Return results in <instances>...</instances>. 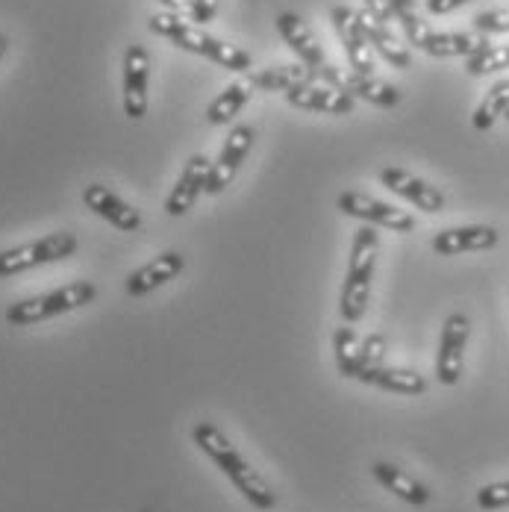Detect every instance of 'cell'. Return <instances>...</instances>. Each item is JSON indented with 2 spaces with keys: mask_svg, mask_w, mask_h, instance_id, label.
<instances>
[{
  "mask_svg": "<svg viewBox=\"0 0 509 512\" xmlns=\"http://www.w3.org/2000/svg\"><path fill=\"white\" fill-rule=\"evenodd\" d=\"M192 442L242 492V498L251 507H256V510H274L277 507V492L268 486V480L256 471L254 465L242 457V451L224 436L221 427H215L212 421H198L192 427Z\"/></svg>",
  "mask_w": 509,
  "mask_h": 512,
  "instance_id": "6da1fadb",
  "label": "cell"
},
{
  "mask_svg": "<svg viewBox=\"0 0 509 512\" xmlns=\"http://www.w3.org/2000/svg\"><path fill=\"white\" fill-rule=\"evenodd\" d=\"M148 27H151V33L162 36V39H168V42H171V45H177L180 51L198 53V56H204V59L218 62V65H221V68H227V71L248 74V71L254 68L251 53L242 51V48H236V45L221 42L218 36L206 33L204 27H198V24H192V21L180 18V15L159 12V15H153L151 21H148Z\"/></svg>",
  "mask_w": 509,
  "mask_h": 512,
  "instance_id": "7a4b0ae2",
  "label": "cell"
},
{
  "mask_svg": "<svg viewBox=\"0 0 509 512\" xmlns=\"http://www.w3.org/2000/svg\"><path fill=\"white\" fill-rule=\"evenodd\" d=\"M377 248H380L377 227H371V224L359 227L354 233V242H351V259H348V271H345V283H342V295H339V312H342L345 324H359L368 309Z\"/></svg>",
  "mask_w": 509,
  "mask_h": 512,
  "instance_id": "3957f363",
  "label": "cell"
},
{
  "mask_svg": "<svg viewBox=\"0 0 509 512\" xmlns=\"http://www.w3.org/2000/svg\"><path fill=\"white\" fill-rule=\"evenodd\" d=\"M95 298H98V286L95 283L74 280V283H68L62 289H53V292H45V295L24 298V301L12 304V307L6 309V321L12 327H33V324H42L48 318H56V315L89 307Z\"/></svg>",
  "mask_w": 509,
  "mask_h": 512,
  "instance_id": "277c9868",
  "label": "cell"
},
{
  "mask_svg": "<svg viewBox=\"0 0 509 512\" xmlns=\"http://www.w3.org/2000/svg\"><path fill=\"white\" fill-rule=\"evenodd\" d=\"M74 254H77V236L65 233V230L51 233L45 239H36V242H27V245H18V248H6V251H0V280L24 274L30 268L62 262Z\"/></svg>",
  "mask_w": 509,
  "mask_h": 512,
  "instance_id": "5b68a950",
  "label": "cell"
},
{
  "mask_svg": "<svg viewBox=\"0 0 509 512\" xmlns=\"http://www.w3.org/2000/svg\"><path fill=\"white\" fill-rule=\"evenodd\" d=\"M315 74H318V83L333 86V89L351 95L354 101L374 103L380 109H392L404 101L398 86H392L374 74H359L354 68H333V65H321V68H315Z\"/></svg>",
  "mask_w": 509,
  "mask_h": 512,
  "instance_id": "8992f818",
  "label": "cell"
},
{
  "mask_svg": "<svg viewBox=\"0 0 509 512\" xmlns=\"http://www.w3.org/2000/svg\"><path fill=\"white\" fill-rule=\"evenodd\" d=\"M121 101L130 121H142L148 115V83H151V53L142 45H130L121 65Z\"/></svg>",
  "mask_w": 509,
  "mask_h": 512,
  "instance_id": "52a82bcc",
  "label": "cell"
},
{
  "mask_svg": "<svg viewBox=\"0 0 509 512\" xmlns=\"http://www.w3.org/2000/svg\"><path fill=\"white\" fill-rule=\"evenodd\" d=\"M336 204L342 209V215L365 221L371 227H386L392 233H412L415 230V218L409 212L386 204V201H377L365 192H342Z\"/></svg>",
  "mask_w": 509,
  "mask_h": 512,
  "instance_id": "ba28073f",
  "label": "cell"
},
{
  "mask_svg": "<svg viewBox=\"0 0 509 512\" xmlns=\"http://www.w3.org/2000/svg\"><path fill=\"white\" fill-rule=\"evenodd\" d=\"M471 336V321L462 312H451L445 318L442 336H439V354H436V380L442 386H457L465 365V345Z\"/></svg>",
  "mask_w": 509,
  "mask_h": 512,
  "instance_id": "9c48e42d",
  "label": "cell"
},
{
  "mask_svg": "<svg viewBox=\"0 0 509 512\" xmlns=\"http://www.w3.org/2000/svg\"><path fill=\"white\" fill-rule=\"evenodd\" d=\"M254 142H256V130L251 127V124H239V127H233V130H230V136H227V142H224L221 154H218V159L209 165V177H206L204 195H221V192L233 183V177L239 174V168H242L245 156L251 154Z\"/></svg>",
  "mask_w": 509,
  "mask_h": 512,
  "instance_id": "30bf717a",
  "label": "cell"
},
{
  "mask_svg": "<svg viewBox=\"0 0 509 512\" xmlns=\"http://www.w3.org/2000/svg\"><path fill=\"white\" fill-rule=\"evenodd\" d=\"M380 186H386L389 192H395L398 198H404L427 215H439L445 209V195L436 186H430L427 180L415 177L407 168H398V165L380 168Z\"/></svg>",
  "mask_w": 509,
  "mask_h": 512,
  "instance_id": "8fae6325",
  "label": "cell"
},
{
  "mask_svg": "<svg viewBox=\"0 0 509 512\" xmlns=\"http://www.w3.org/2000/svg\"><path fill=\"white\" fill-rule=\"evenodd\" d=\"M330 21H333V30L342 42V51L348 56V65L359 71V74H374V51L359 27L357 9L351 6H333L330 12Z\"/></svg>",
  "mask_w": 509,
  "mask_h": 512,
  "instance_id": "7c38bea8",
  "label": "cell"
},
{
  "mask_svg": "<svg viewBox=\"0 0 509 512\" xmlns=\"http://www.w3.org/2000/svg\"><path fill=\"white\" fill-rule=\"evenodd\" d=\"M183 271H186V256L180 254V251H162L159 256H153L151 262L139 265V268L127 277V283H124V286H127V295L145 298V295L156 292L159 286L177 280Z\"/></svg>",
  "mask_w": 509,
  "mask_h": 512,
  "instance_id": "4fadbf2b",
  "label": "cell"
},
{
  "mask_svg": "<svg viewBox=\"0 0 509 512\" xmlns=\"http://www.w3.org/2000/svg\"><path fill=\"white\" fill-rule=\"evenodd\" d=\"M209 165H212V162H209L204 154H195L186 162V168L180 171L174 189H171L168 198H165V212H168L171 218H183L192 206L198 204V198L204 195L206 189Z\"/></svg>",
  "mask_w": 509,
  "mask_h": 512,
  "instance_id": "5bb4252c",
  "label": "cell"
},
{
  "mask_svg": "<svg viewBox=\"0 0 509 512\" xmlns=\"http://www.w3.org/2000/svg\"><path fill=\"white\" fill-rule=\"evenodd\" d=\"M501 242V233L489 224H465V227H451L433 236V251L439 256H459L471 251H492Z\"/></svg>",
  "mask_w": 509,
  "mask_h": 512,
  "instance_id": "9a60e30c",
  "label": "cell"
},
{
  "mask_svg": "<svg viewBox=\"0 0 509 512\" xmlns=\"http://www.w3.org/2000/svg\"><path fill=\"white\" fill-rule=\"evenodd\" d=\"M83 204H86V209H92L98 218H103L106 224H112V227H118V230H124V233H133V230L142 227L139 209H133L127 201H121V198H118L112 189H106L103 183H92V186L83 189Z\"/></svg>",
  "mask_w": 509,
  "mask_h": 512,
  "instance_id": "2e32d148",
  "label": "cell"
},
{
  "mask_svg": "<svg viewBox=\"0 0 509 512\" xmlns=\"http://www.w3.org/2000/svg\"><path fill=\"white\" fill-rule=\"evenodd\" d=\"M277 33H280V39L289 45V51L301 59V65H306V68H321V65H327V59H324V51H321L315 33L309 30V24H306L298 12H280V15H277Z\"/></svg>",
  "mask_w": 509,
  "mask_h": 512,
  "instance_id": "e0dca14e",
  "label": "cell"
},
{
  "mask_svg": "<svg viewBox=\"0 0 509 512\" xmlns=\"http://www.w3.org/2000/svg\"><path fill=\"white\" fill-rule=\"evenodd\" d=\"M286 101L304 112H321V115H348L354 112L357 101L333 86H324V83H312V86H301V89H292L286 95Z\"/></svg>",
  "mask_w": 509,
  "mask_h": 512,
  "instance_id": "ac0fdd59",
  "label": "cell"
},
{
  "mask_svg": "<svg viewBox=\"0 0 509 512\" xmlns=\"http://www.w3.org/2000/svg\"><path fill=\"white\" fill-rule=\"evenodd\" d=\"M371 474H374V480H377L386 492H392L395 498L407 501L409 507H424V504H430V498H433V492H430L421 480H415L412 474H407L404 468H398L395 462H374V465H371Z\"/></svg>",
  "mask_w": 509,
  "mask_h": 512,
  "instance_id": "d6986e66",
  "label": "cell"
},
{
  "mask_svg": "<svg viewBox=\"0 0 509 512\" xmlns=\"http://www.w3.org/2000/svg\"><path fill=\"white\" fill-rule=\"evenodd\" d=\"M357 18L362 33H365V39H368V45H371V51L380 53L392 68H409V65H412V56H409L407 48L398 42V36L392 33L389 24L377 21V18H374L371 12H365V9H359Z\"/></svg>",
  "mask_w": 509,
  "mask_h": 512,
  "instance_id": "ffe728a7",
  "label": "cell"
},
{
  "mask_svg": "<svg viewBox=\"0 0 509 512\" xmlns=\"http://www.w3.org/2000/svg\"><path fill=\"white\" fill-rule=\"evenodd\" d=\"M489 45H492L489 36H483L477 30H468V33H436L433 30L421 51L436 56V59H454V56H465L468 59L474 53L486 51Z\"/></svg>",
  "mask_w": 509,
  "mask_h": 512,
  "instance_id": "44dd1931",
  "label": "cell"
},
{
  "mask_svg": "<svg viewBox=\"0 0 509 512\" xmlns=\"http://www.w3.org/2000/svg\"><path fill=\"white\" fill-rule=\"evenodd\" d=\"M312 83H318V74H315V68H306V65H271L254 77L256 89L283 92V95H289L292 89H301V86H312Z\"/></svg>",
  "mask_w": 509,
  "mask_h": 512,
  "instance_id": "7402d4cb",
  "label": "cell"
},
{
  "mask_svg": "<svg viewBox=\"0 0 509 512\" xmlns=\"http://www.w3.org/2000/svg\"><path fill=\"white\" fill-rule=\"evenodd\" d=\"M359 383L365 386H377L383 392H392V395H407V398H415V395H424L427 392V380L424 374H415L409 368H374L368 371Z\"/></svg>",
  "mask_w": 509,
  "mask_h": 512,
  "instance_id": "603a6c76",
  "label": "cell"
},
{
  "mask_svg": "<svg viewBox=\"0 0 509 512\" xmlns=\"http://www.w3.org/2000/svg\"><path fill=\"white\" fill-rule=\"evenodd\" d=\"M254 77H248V80H236V83H230L215 101L206 106V121L212 124V127H224V124H230L242 109H245V103L254 98Z\"/></svg>",
  "mask_w": 509,
  "mask_h": 512,
  "instance_id": "cb8c5ba5",
  "label": "cell"
},
{
  "mask_svg": "<svg viewBox=\"0 0 509 512\" xmlns=\"http://www.w3.org/2000/svg\"><path fill=\"white\" fill-rule=\"evenodd\" d=\"M383 362H386V336H383V333H371V336L359 339L357 357L351 359V365L342 371V377H348V380H362L368 371L383 368Z\"/></svg>",
  "mask_w": 509,
  "mask_h": 512,
  "instance_id": "d4e9b609",
  "label": "cell"
},
{
  "mask_svg": "<svg viewBox=\"0 0 509 512\" xmlns=\"http://www.w3.org/2000/svg\"><path fill=\"white\" fill-rule=\"evenodd\" d=\"M509 109V80H501V83H495L489 92H486V98L480 101V106L474 109V115H471V127L474 130H480V133H486V130H492L495 124H498V118H504Z\"/></svg>",
  "mask_w": 509,
  "mask_h": 512,
  "instance_id": "484cf974",
  "label": "cell"
},
{
  "mask_svg": "<svg viewBox=\"0 0 509 512\" xmlns=\"http://www.w3.org/2000/svg\"><path fill=\"white\" fill-rule=\"evenodd\" d=\"M389 6H392V18L401 24V30L407 33V42L412 48H424V42H427V36L433 33L430 27H427V21H421V12H418V3L415 0H389Z\"/></svg>",
  "mask_w": 509,
  "mask_h": 512,
  "instance_id": "4316f807",
  "label": "cell"
},
{
  "mask_svg": "<svg viewBox=\"0 0 509 512\" xmlns=\"http://www.w3.org/2000/svg\"><path fill=\"white\" fill-rule=\"evenodd\" d=\"M504 68H509V45H489L486 51L465 59V71L471 77H483L492 71H504Z\"/></svg>",
  "mask_w": 509,
  "mask_h": 512,
  "instance_id": "83f0119b",
  "label": "cell"
},
{
  "mask_svg": "<svg viewBox=\"0 0 509 512\" xmlns=\"http://www.w3.org/2000/svg\"><path fill=\"white\" fill-rule=\"evenodd\" d=\"M357 348H359L357 330H354L351 324L336 327V333H333V354H336V368H339V374L351 365V359L357 357Z\"/></svg>",
  "mask_w": 509,
  "mask_h": 512,
  "instance_id": "f1b7e54d",
  "label": "cell"
},
{
  "mask_svg": "<svg viewBox=\"0 0 509 512\" xmlns=\"http://www.w3.org/2000/svg\"><path fill=\"white\" fill-rule=\"evenodd\" d=\"M477 507L480 510H507L509 507V480L489 483L477 492Z\"/></svg>",
  "mask_w": 509,
  "mask_h": 512,
  "instance_id": "f546056e",
  "label": "cell"
},
{
  "mask_svg": "<svg viewBox=\"0 0 509 512\" xmlns=\"http://www.w3.org/2000/svg\"><path fill=\"white\" fill-rule=\"evenodd\" d=\"M474 30L483 36L509 33V9H486L474 18Z\"/></svg>",
  "mask_w": 509,
  "mask_h": 512,
  "instance_id": "4dcf8cb0",
  "label": "cell"
},
{
  "mask_svg": "<svg viewBox=\"0 0 509 512\" xmlns=\"http://www.w3.org/2000/svg\"><path fill=\"white\" fill-rule=\"evenodd\" d=\"M218 3H221V0H192V15H189V21L198 24V27L212 24L215 15H218Z\"/></svg>",
  "mask_w": 509,
  "mask_h": 512,
  "instance_id": "1f68e13d",
  "label": "cell"
},
{
  "mask_svg": "<svg viewBox=\"0 0 509 512\" xmlns=\"http://www.w3.org/2000/svg\"><path fill=\"white\" fill-rule=\"evenodd\" d=\"M465 3H471V0H424V9L430 15H451V12L462 9Z\"/></svg>",
  "mask_w": 509,
  "mask_h": 512,
  "instance_id": "d6a6232c",
  "label": "cell"
},
{
  "mask_svg": "<svg viewBox=\"0 0 509 512\" xmlns=\"http://www.w3.org/2000/svg\"><path fill=\"white\" fill-rule=\"evenodd\" d=\"M365 12H371L377 21H383V24H389V21H395L392 18V6H389V0H365Z\"/></svg>",
  "mask_w": 509,
  "mask_h": 512,
  "instance_id": "836d02e7",
  "label": "cell"
},
{
  "mask_svg": "<svg viewBox=\"0 0 509 512\" xmlns=\"http://www.w3.org/2000/svg\"><path fill=\"white\" fill-rule=\"evenodd\" d=\"M162 6H165V12H171V15H192V0H159Z\"/></svg>",
  "mask_w": 509,
  "mask_h": 512,
  "instance_id": "e575fe53",
  "label": "cell"
},
{
  "mask_svg": "<svg viewBox=\"0 0 509 512\" xmlns=\"http://www.w3.org/2000/svg\"><path fill=\"white\" fill-rule=\"evenodd\" d=\"M6 48H9V39L0 33V59H3V53H6Z\"/></svg>",
  "mask_w": 509,
  "mask_h": 512,
  "instance_id": "d590c367",
  "label": "cell"
},
{
  "mask_svg": "<svg viewBox=\"0 0 509 512\" xmlns=\"http://www.w3.org/2000/svg\"><path fill=\"white\" fill-rule=\"evenodd\" d=\"M504 118H507V121H509V109H507V115H504Z\"/></svg>",
  "mask_w": 509,
  "mask_h": 512,
  "instance_id": "8d00e7d4",
  "label": "cell"
}]
</instances>
